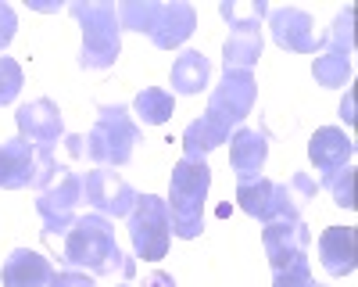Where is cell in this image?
I'll list each match as a JSON object with an SVG mask.
<instances>
[{"label":"cell","instance_id":"8","mask_svg":"<svg viewBox=\"0 0 358 287\" xmlns=\"http://www.w3.org/2000/svg\"><path fill=\"white\" fill-rule=\"evenodd\" d=\"M255 108V76L244 69H226L222 83L215 86L212 101H208L204 119H212L215 126H222L226 133L248 119V111Z\"/></svg>","mask_w":358,"mask_h":287},{"label":"cell","instance_id":"25","mask_svg":"<svg viewBox=\"0 0 358 287\" xmlns=\"http://www.w3.org/2000/svg\"><path fill=\"white\" fill-rule=\"evenodd\" d=\"M351 22H355V11L344 8V11L337 15L334 29H330V36L322 40V47L334 50V54H351Z\"/></svg>","mask_w":358,"mask_h":287},{"label":"cell","instance_id":"10","mask_svg":"<svg viewBox=\"0 0 358 287\" xmlns=\"http://www.w3.org/2000/svg\"><path fill=\"white\" fill-rule=\"evenodd\" d=\"M236 205H241L248 216L262 219V223H273V219H301V216H297V209L290 205L287 187L265 180V176H255V180L236 183Z\"/></svg>","mask_w":358,"mask_h":287},{"label":"cell","instance_id":"9","mask_svg":"<svg viewBox=\"0 0 358 287\" xmlns=\"http://www.w3.org/2000/svg\"><path fill=\"white\" fill-rule=\"evenodd\" d=\"M262 244H265V255H268L273 273H276V270H287L297 262H308L305 251L312 244V234L301 219H273V223H265Z\"/></svg>","mask_w":358,"mask_h":287},{"label":"cell","instance_id":"34","mask_svg":"<svg viewBox=\"0 0 358 287\" xmlns=\"http://www.w3.org/2000/svg\"><path fill=\"white\" fill-rule=\"evenodd\" d=\"M315 287H322V284H315Z\"/></svg>","mask_w":358,"mask_h":287},{"label":"cell","instance_id":"14","mask_svg":"<svg viewBox=\"0 0 358 287\" xmlns=\"http://www.w3.org/2000/svg\"><path fill=\"white\" fill-rule=\"evenodd\" d=\"M268 29H273V40L287 50L315 54V47H322V40L315 36V22L297 8H276L268 15Z\"/></svg>","mask_w":358,"mask_h":287},{"label":"cell","instance_id":"33","mask_svg":"<svg viewBox=\"0 0 358 287\" xmlns=\"http://www.w3.org/2000/svg\"><path fill=\"white\" fill-rule=\"evenodd\" d=\"M118 287H133V284H118Z\"/></svg>","mask_w":358,"mask_h":287},{"label":"cell","instance_id":"11","mask_svg":"<svg viewBox=\"0 0 358 287\" xmlns=\"http://www.w3.org/2000/svg\"><path fill=\"white\" fill-rule=\"evenodd\" d=\"M83 197V176L79 172H65L57 187H47L36 201L40 209V219H43V234L54 237V234H69L72 223H76V205Z\"/></svg>","mask_w":358,"mask_h":287},{"label":"cell","instance_id":"2","mask_svg":"<svg viewBox=\"0 0 358 287\" xmlns=\"http://www.w3.org/2000/svg\"><path fill=\"white\" fill-rule=\"evenodd\" d=\"M212 187V169L204 162L179 158L172 169V194H169V216H172V234L194 241L204 226V197Z\"/></svg>","mask_w":358,"mask_h":287},{"label":"cell","instance_id":"23","mask_svg":"<svg viewBox=\"0 0 358 287\" xmlns=\"http://www.w3.org/2000/svg\"><path fill=\"white\" fill-rule=\"evenodd\" d=\"M312 76L319 86H344L348 76H351V54H334L326 50L322 57L312 62Z\"/></svg>","mask_w":358,"mask_h":287},{"label":"cell","instance_id":"24","mask_svg":"<svg viewBox=\"0 0 358 287\" xmlns=\"http://www.w3.org/2000/svg\"><path fill=\"white\" fill-rule=\"evenodd\" d=\"M322 183L334 190V201L341 209H355V169L351 165L330 172V176H322Z\"/></svg>","mask_w":358,"mask_h":287},{"label":"cell","instance_id":"15","mask_svg":"<svg viewBox=\"0 0 358 287\" xmlns=\"http://www.w3.org/2000/svg\"><path fill=\"white\" fill-rule=\"evenodd\" d=\"M319 262L330 276H351L358 266V234L355 226H330L319 237Z\"/></svg>","mask_w":358,"mask_h":287},{"label":"cell","instance_id":"22","mask_svg":"<svg viewBox=\"0 0 358 287\" xmlns=\"http://www.w3.org/2000/svg\"><path fill=\"white\" fill-rule=\"evenodd\" d=\"M176 101L169 90H158V86H147V90H140V97L133 101V111H136V119L143 126H162L169 115H172Z\"/></svg>","mask_w":358,"mask_h":287},{"label":"cell","instance_id":"32","mask_svg":"<svg viewBox=\"0 0 358 287\" xmlns=\"http://www.w3.org/2000/svg\"><path fill=\"white\" fill-rule=\"evenodd\" d=\"M341 115H344V122H348V126L355 122V94H348V97H344V104H341Z\"/></svg>","mask_w":358,"mask_h":287},{"label":"cell","instance_id":"18","mask_svg":"<svg viewBox=\"0 0 358 287\" xmlns=\"http://www.w3.org/2000/svg\"><path fill=\"white\" fill-rule=\"evenodd\" d=\"M222 54H226V57H222L226 69H244V72H251V69L258 65V57H262V29H258V18L233 22Z\"/></svg>","mask_w":358,"mask_h":287},{"label":"cell","instance_id":"6","mask_svg":"<svg viewBox=\"0 0 358 287\" xmlns=\"http://www.w3.org/2000/svg\"><path fill=\"white\" fill-rule=\"evenodd\" d=\"M54 155L47 148H36L22 136L0 144V187L4 190H22V187H47L54 180Z\"/></svg>","mask_w":358,"mask_h":287},{"label":"cell","instance_id":"29","mask_svg":"<svg viewBox=\"0 0 358 287\" xmlns=\"http://www.w3.org/2000/svg\"><path fill=\"white\" fill-rule=\"evenodd\" d=\"M50 287H97V284H94V276H86L79 270H65V273L50 276Z\"/></svg>","mask_w":358,"mask_h":287},{"label":"cell","instance_id":"16","mask_svg":"<svg viewBox=\"0 0 358 287\" xmlns=\"http://www.w3.org/2000/svg\"><path fill=\"white\" fill-rule=\"evenodd\" d=\"M351 155H355V144L337 126H322L308 140V158H312V165L319 172H326V176L337 172V169H344V165H351Z\"/></svg>","mask_w":358,"mask_h":287},{"label":"cell","instance_id":"13","mask_svg":"<svg viewBox=\"0 0 358 287\" xmlns=\"http://www.w3.org/2000/svg\"><path fill=\"white\" fill-rule=\"evenodd\" d=\"M15 122H18V136L29 140V144H36V148H54L57 140H62L65 133V122H62V111H57L54 101L40 97L33 104H22L18 115H15Z\"/></svg>","mask_w":358,"mask_h":287},{"label":"cell","instance_id":"20","mask_svg":"<svg viewBox=\"0 0 358 287\" xmlns=\"http://www.w3.org/2000/svg\"><path fill=\"white\" fill-rule=\"evenodd\" d=\"M212 76V65L201 50H183L172 65V90L176 94H201Z\"/></svg>","mask_w":358,"mask_h":287},{"label":"cell","instance_id":"5","mask_svg":"<svg viewBox=\"0 0 358 287\" xmlns=\"http://www.w3.org/2000/svg\"><path fill=\"white\" fill-rule=\"evenodd\" d=\"M83 25V69H108L122 43H118V8L115 4H72L69 8Z\"/></svg>","mask_w":358,"mask_h":287},{"label":"cell","instance_id":"7","mask_svg":"<svg viewBox=\"0 0 358 287\" xmlns=\"http://www.w3.org/2000/svg\"><path fill=\"white\" fill-rule=\"evenodd\" d=\"M129 241L140 258H165L169 241H172V216H169V201L158 194H143L136 197V205L129 212Z\"/></svg>","mask_w":358,"mask_h":287},{"label":"cell","instance_id":"21","mask_svg":"<svg viewBox=\"0 0 358 287\" xmlns=\"http://www.w3.org/2000/svg\"><path fill=\"white\" fill-rule=\"evenodd\" d=\"M226 136H229V133H226L222 126H215L212 119H204V115H201V119L190 122L187 133H183V148H187L183 158H190V162H204V155H208V151H215L219 144H226Z\"/></svg>","mask_w":358,"mask_h":287},{"label":"cell","instance_id":"17","mask_svg":"<svg viewBox=\"0 0 358 287\" xmlns=\"http://www.w3.org/2000/svg\"><path fill=\"white\" fill-rule=\"evenodd\" d=\"M50 276H54V266L40 251H29V248L11 251L4 270H0L4 287H50Z\"/></svg>","mask_w":358,"mask_h":287},{"label":"cell","instance_id":"1","mask_svg":"<svg viewBox=\"0 0 358 287\" xmlns=\"http://www.w3.org/2000/svg\"><path fill=\"white\" fill-rule=\"evenodd\" d=\"M65 262L69 266H79V270H90L97 276H108V273H118V276H133L136 266L133 258L122 255L115 241V226L104 219V216H79L72 223V230L65 234Z\"/></svg>","mask_w":358,"mask_h":287},{"label":"cell","instance_id":"30","mask_svg":"<svg viewBox=\"0 0 358 287\" xmlns=\"http://www.w3.org/2000/svg\"><path fill=\"white\" fill-rule=\"evenodd\" d=\"M15 29H18L15 11H11L8 4H0V50H8V43H11V36H15Z\"/></svg>","mask_w":358,"mask_h":287},{"label":"cell","instance_id":"4","mask_svg":"<svg viewBox=\"0 0 358 287\" xmlns=\"http://www.w3.org/2000/svg\"><path fill=\"white\" fill-rule=\"evenodd\" d=\"M140 140V126L126 104H104L97 115V126L86 136V158L97 162L101 169L108 165H126L133 158V144Z\"/></svg>","mask_w":358,"mask_h":287},{"label":"cell","instance_id":"19","mask_svg":"<svg viewBox=\"0 0 358 287\" xmlns=\"http://www.w3.org/2000/svg\"><path fill=\"white\" fill-rule=\"evenodd\" d=\"M268 155V144L258 130H236V136L229 140V165L236 172V180H255Z\"/></svg>","mask_w":358,"mask_h":287},{"label":"cell","instance_id":"28","mask_svg":"<svg viewBox=\"0 0 358 287\" xmlns=\"http://www.w3.org/2000/svg\"><path fill=\"white\" fill-rule=\"evenodd\" d=\"M273 287H315L312 273H308V262H297V266H287V270H276L273 273Z\"/></svg>","mask_w":358,"mask_h":287},{"label":"cell","instance_id":"26","mask_svg":"<svg viewBox=\"0 0 358 287\" xmlns=\"http://www.w3.org/2000/svg\"><path fill=\"white\" fill-rule=\"evenodd\" d=\"M22 90V69L11 57H0V104H11Z\"/></svg>","mask_w":358,"mask_h":287},{"label":"cell","instance_id":"31","mask_svg":"<svg viewBox=\"0 0 358 287\" xmlns=\"http://www.w3.org/2000/svg\"><path fill=\"white\" fill-rule=\"evenodd\" d=\"M140 287H176V280H172L169 273H147Z\"/></svg>","mask_w":358,"mask_h":287},{"label":"cell","instance_id":"27","mask_svg":"<svg viewBox=\"0 0 358 287\" xmlns=\"http://www.w3.org/2000/svg\"><path fill=\"white\" fill-rule=\"evenodd\" d=\"M287 187V197H290V205L301 212V205H308V201L315 197V180L308 176V172H294L290 176V183H283Z\"/></svg>","mask_w":358,"mask_h":287},{"label":"cell","instance_id":"12","mask_svg":"<svg viewBox=\"0 0 358 287\" xmlns=\"http://www.w3.org/2000/svg\"><path fill=\"white\" fill-rule=\"evenodd\" d=\"M83 194L86 201L97 209V216H129L133 205H136V190L118 176V172L111 169H94V172H86L83 176Z\"/></svg>","mask_w":358,"mask_h":287},{"label":"cell","instance_id":"3","mask_svg":"<svg viewBox=\"0 0 358 287\" xmlns=\"http://www.w3.org/2000/svg\"><path fill=\"white\" fill-rule=\"evenodd\" d=\"M118 22L126 29H136V33H147L155 40V47L172 50L179 47L197 25V15L190 4H155V0H129V4L118 8Z\"/></svg>","mask_w":358,"mask_h":287}]
</instances>
